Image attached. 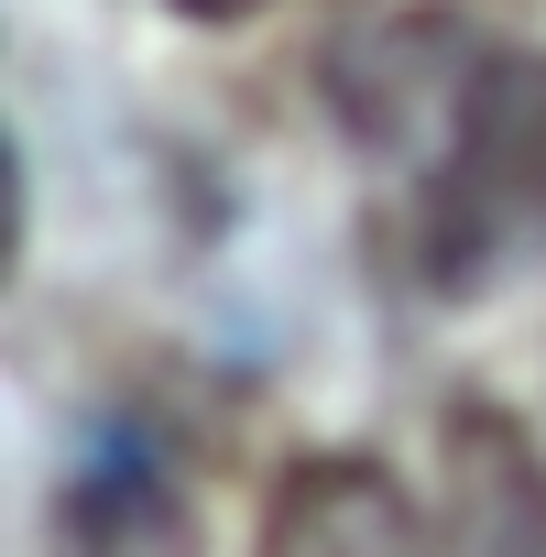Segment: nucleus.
I'll return each mask as SVG.
<instances>
[{
    "mask_svg": "<svg viewBox=\"0 0 546 557\" xmlns=\"http://www.w3.org/2000/svg\"><path fill=\"white\" fill-rule=\"evenodd\" d=\"M186 23H240V12H262V0H175Z\"/></svg>",
    "mask_w": 546,
    "mask_h": 557,
    "instance_id": "obj_5",
    "label": "nucleus"
},
{
    "mask_svg": "<svg viewBox=\"0 0 546 557\" xmlns=\"http://www.w3.org/2000/svg\"><path fill=\"white\" fill-rule=\"evenodd\" d=\"M513 262H546V55L502 45L448 99V164L426 219V273L448 296L502 285Z\"/></svg>",
    "mask_w": 546,
    "mask_h": 557,
    "instance_id": "obj_1",
    "label": "nucleus"
},
{
    "mask_svg": "<svg viewBox=\"0 0 546 557\" xmlns=\"http://www.w3.org/2000/svg\"><path fill=\"white\" fill-rule=\"evenodd\" d=\"M262 557H437V524L405 503V481L383 459H307L273 492Z\"/></svg>",
    "mask_w": 546,
    "mask_h": 557,
    "instance_id": "obj_3",
    "label": "nucleus"
},
{
    "mask_svg": "<svg viewBox=\"0 0 546 557\" xmlns=\"http://www.w3.org/2000/svg\"><path fill=\"white\" fill-rule=\"evenodd\" d=\"M55 557H197V513L153 448H99L55 503Z\"/></svg>",
    "mask_w": 546,
    "mask_h": 557,
    "instance_id": "obj_4",
    "label": "nucleus"
},
{
    "mask_svg": "<svg viewBox=\"0 0 546 557\" xmlns=\"http://www.w3.org/2000/svg\"><path fill=\"white\" fill-rule=\"evenodd\" d=\"M437 557H546V459L492 405H459L437 437Z\"/></svg>",
    "mask_w": 546,
    "mask_h": 557,
    "instance_id": "obj_2",
    "label": "nucleus"
}]
</instances>
